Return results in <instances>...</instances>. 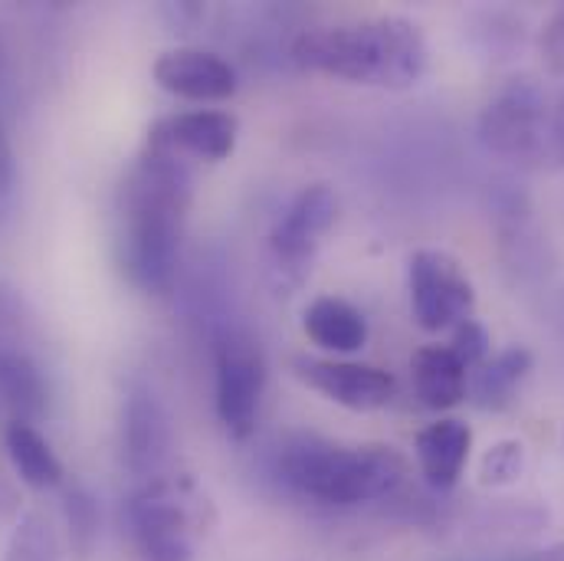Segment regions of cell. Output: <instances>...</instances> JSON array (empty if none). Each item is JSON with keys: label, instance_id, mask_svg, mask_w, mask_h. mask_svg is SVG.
<instances>
[{"label": "cell", "instance_id": "1", "mask_svg": "<svg viewBox=\"0 0 564 561\" xmlns=\"http://www.w3.org/2000/svg\"><path fill=\"white\" fill-rule=\"evenodd\" d=\"M191 197V164L164 148L144 144L116 204V263L141 292L158 295L174 280Z\"/></svg>", "mask_w": 564, "mask_h": 561}, {"label": "cell", "instance_id": "2", "mask_svg": "<svg viewBox=\"0 0 564 561\" xmlns=\"http://www.w3.org/2000/svg\"><path fill=\"white\" fill-rule=\"evenodd\" d=\"M292 60L305 73L355 86L408 89L421 83L430 63L423 30L408 17H365L302 30Z\"/></svg>", "mask_w": 564, "mask_h": 561}, {"label": "cell", "instance_id": "3", "mask_svg": "<svg viewBox=\"0 0 564 561\" xmlns=\"http://www.w3.org/2000/svg\"><path fill=\"white\" fill-rule=\"evenodd\" d=\"M280 476L315 503L361 506L391 496L408 476V460L384 443L345 446L302 433L282 446Z\"/></svg>", "mask_w": 564, "mask_h": 561}, {"label": "cell", "instance_id": "4", "mask_svg": "<svg viewBox=\"0 0 564 561\" xmlns=\"http://www.w3.org/2000/svg\"><path fill=\"white\" fill-rule=\"evenodd\" d=\"M126 519L144 561H194L214 509L191 476H158L129 499Z\"/></svg>", "mask_w": 564, "mask_h": 561}, {"label": "cell", "instance_id": "5", "mask_svg": "<svg viewBox=\"0 0 564 561\" xmlns=\"http://www.w3.org/2000/svg\"><path fill=\"white\" fill-rule=\"evenodd\" d=\"M411 312L423 332H446L473 319L476 289L463 263L446 250H417L408 263Z\"/></svg>", "mask_w": 564, "mask_h": 561}, {"label": "cell", "instance_id": "6", "mask_svg": "<svg viewBox=\"0 0 564 561\" xmlns=\"http://www.w3.org/2000/svg\"><path fill=\"white\" fill-rule=\"evenodd\" d=\"M267 388V362L253 338L227 335L217 345V418L230 436L243 440L253 433L260 401Z\"/></svg>", "mask_w": 564, "mask_h": 561}, {"label": "cell", "instance_id": "7", "mask_svg": "<svg viewBox=\"0 0 564 561\" xmlns=\"http://www.w3.org/2000/svg\"><path fill=\"white\" fill-rule=\"evenodd\" d=\"M292 375L328 398L338 408L371 414L391 404L398 385L384 368L375 365H355V362H328V358H312V355H295L292 358Z\"/></svg>", "mask_w": 564, "mask_h": 561}, {"label": "cell", "instance_id": "8", "mask_svg": "<svg viewBox=\"0 0 564 561\" xmlns=\"http://www.w3.org/2000/svg\"><path fill=\"white\" fill-rule=\"evenodd\" d=\"M335 217H338V197L328 184L302 187L292 197V204L285 207V214L270 234V250L282 273L302 277L305 263L322 247V237L335 227Z\"/></svg>", "mask_w": 564, "mask_h": 561}, {"label": "cell", "instance_id": "9", "mask_svg": "<svg viewBox=\"0 0 564 561\" xmlns=\"http://www.w3.org/2000/svg\"><path fill=\"white\" fill-rule=\"evenodd\" d=\"M237 119L230 112L217 109H197V112H177L161 119L151 132L148 144L164 148L177 158H194V161H227L237 148Z\"/></svg>", "mask_w": 564, "mask_h": 561}, {"label": "cell", "instance_id": "10", "mask_svg": "<svg viewBox=\"0 0 564 561\" xmlns=\"http://www.w3.org/2000/svg\"><path fill=\"white\" fill-rule=\"evenodd\" d=\"M545 96L532 83L506 89L482 116V139L502 154H532L545 144Z\"/></svg>", "mask_w": 564, "mask_h": 561}, {"label": "cell", "instance_id": "11", "mask_svg": "<svg viewBox=\"0 0 564 561\" xmlns=\"http://www.w3.org/2000/svg\"><path fill=\"white\" fill-rule=\"evenodd\" d=\"M154 83L191 103H224L237 93V69L210 50H171L154 60Z\"/></svg>", "mask_w": 564, "mask_h": 561}, {"label": "cell", "instance_id": "12", "mask_svg": "<svg viewBox=\"0 0 564 561\" xmlns=\"http://www.w3.org/2000/svg\"><path fill=\"white\" fill-rule=\"evenodd\" d=\"M167 446H171V427L158 398L148 391L129 395L122 414V453L129 470L139 476H154L167 456Z\"/></svg>", "mask_w": 564, "mask_h": 561}, {"label": "cell", "instance_id": "13", "mask_svg": "<svg viewBox=\"0 0 564 561\" xmlns=\"http://www.w3.org/2000/svg\"><path fill=\"white\" fill-rule=\"evenodd\" d=\"M469 450H473L469 423L446 418L423 427L417 433V463L426 486L436 493H449L469 463Z\"/></svg>", "mask_w": 564, "mask_h": 561}, {"label": "cell", "instance_id": "14", "mask_svg": "<svg viewBox=\"0 0 564 561\" xmlns=\"http://www.w3.org/2000/svg\"><path fill=\"white\" fill-rule=\"evenodd\" d=\"M302 332L325 352L355 355L368 345V319L348 299L318 295L302 312Z\"/></svg>", "mask_w": 564, "mask_h": 561}, {"label": "cell", "instance_id": "15", "mask_svg": "<svg viewBox=\"0 0 564 561\" xmlns=\"http://www.w3.org/2000/svg\"><path fill=\"white\" fill-rule=\"evenodd\" d=\"M411 378L423 408L430 411H449L463 404L469 391V371L466 365L449 352V345H423L411 358Z\"/></svg>", "mask_w": 564, "mask_h": 561}, {"label": "cell", "instance_id": "16", "mask_svg": "<svg viewBox=\"0 0 564 561\" xmlns=\"http://www.w3.org/2000/svg\"><path fill=\"white\" fill-rule=\"evenodd\" d=\"M3 446L13 473L30 489H56L63 483V463L53 453L50 440L33 423L10 421L3 430Z\"/></svg>", "mask_w": 564, "mask_h": 561}, {"label": "cell", "instance_id": "17", "mask_svg": "<svg viewBox=\"0 0 564 561\" xmlns=\"http://www.w3.org/2000/svg\"><path fill=\"white\" fill-rule=\"evenodd\" d=\"M535 358L525 345H512L506 352H499L496 358H489L486 365L476 368V378L469 385L476 408L482 411H506L516 401L519 385L529 378Z\"/></svg>", "mask_w": 564, "mask_h": 561}, {"label": "cell", "instance_id": "18", "mask_svg": "<svg viewBox=\"0 0 564 561\" xmlns=\"http://www.w3.org/2000/svg\"><path fill=\"white\" fill-rule=\"evenodd\" d=\"M0 401L13 414V421L30 423L46 411V385L40 368L20 355L3 352L0 355Z\"/></svg>", "mask_w": 564, "mask_h": 561}, {"label": "cell", "instance_id": "19", "mask_svg": "<svg viewBox=\"0 0 564 561\" xmlns=\"http://www.w3.org/2000/svg\"><path fill=\"white\" fill-rule=\"evenodd\" d=\"M63 519H66V536H69V552L76 561H89L99 549V532H102V513L99 499L86 486H69L63 493Z\"/></svg>", "mask_w": 564, "mask_h": 561}, {"label": "cell", "instance_id": "20", "mask_svg": "<svg viewBox=\"0 0 564 561\" xmlns=\"http://www.w3.org/2000/svg\"><path fill=\"white\" fill-rule=\"evenodd\" d=\"M3 561H63V546L53 522L36 509L26 513L7 542Z\"/></svg>", "mask_w": 564, "mask_h": 561}, {"label": "cell", "instance_id": "21", "mask_svg": "<svg viewBox=\"0 0 564 561\" xmlns=\"http://www.w3.org/2000/svg\"><path fill=\"white\" fill-rule=\"evenodd\" d=\"M522 470H525V446L519 440H499L482 456L479 483L482 486H509L522 476Z\"/></svg>", "mask_w": 564, "mask_h": 561}, {"label": "cell", "instance_id": "22", "mask_svg": "<svg viewBox=\"0 0 564 561\" xmlns=\"http://www.w3.org/2000/svg\"><path fill=\"white\" fill-rule=\"evenodd\" d=\"M449 352H453V355L466 365V371H469V368H479V365H486V362H489L492 338H489V332H486V325H482V322L466 319V322H459V325L453 328Z\"/></svg>", "mask_w": 564, "mask_h": 561}, {"label": "cell", "instance_id": "23", "mask_svg": "<svg viewBox=\"0 0 564 561\" xmlns=\"http://www.w3.org/2000/svg\"><path fill=\"white\" fill-rule=\"evenodd\" d=\"M17 181V158H13V144L7 139V129L0 126V194H7Z\"/></svg>", "mask_w": 564, "mask_h": 561}, {"label": "cell", "instance_id": "24", "mask_svg": "<svg viewBox=\"0 0 564 561\" xmlns=\"http://www.w3.org/2000/svg\"><path fill=\"white\" fill-rule=\"evenodd\" d=\"M545 46H549V56H552L555 69H564V13L552 23V30L545 36Z\"/></svg>", "mask_w": 564, "mask_h": 561}, {"label": "cell", "instance_id": "25", "mask_svg": "<svg viewBox=\"0 0 564 561\" xmlns=\"http://www.w3.org/2000/svg\"><path fill=\"white\" fill-rule=\"evenodd\" d=\"M516 561H564V546H552V549H542V552H529Z\"/></svg>", "mask_w": 564, "mask_h": 561}, {"label": "cell", "instance_id": "26", "mask_svg": "<svg viewBox=\"0 0 564 561\" xmlns=\"http://www.w3.org/2000/svg\"><path fill=\"white\" fill-rule=\"evenodd\" d=\"M0 69H3V43H0Z\"/></svg>", "mask_w": 564, "mask_h": 561}]
</instances>
